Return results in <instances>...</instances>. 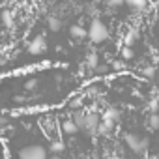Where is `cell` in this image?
Segmentation results:
<instances>
[{"mask_svg":"<svg viewBox=\"0 0 159 159\" xmlns=\"http://www.w3.org/2000/svg\"><path fill=\"white\" fill-rule=\"evenodd\" d=\"M84 116H86V112L81 111V109H77L75 114H73V120H75V124L79 125V129H83V125H84Z\"/></svg>","mask_w":159,"mask_h":159,"instance_id":"cell-14","label":"cell"},{"mask_svg":"<svg viewBox=\"0 0 159 159\" xmlns=\"http://www.w3.org/2000/svg\"><path fill=\"white\" fill-rule=\"evenodd\" d=\"M47 25H49V30H51V32H58V30L62 28V21H60L58 17H49V23H47Z\"/></svg>","mask_w":159,"mask_h":159,"instance_id":"cell-16","label":"cell"},{"mask_svg":"<svg viewBox=\"0 0 159 159\" xmlns=\"http://www.w3.org/2000/svg\"><path fill=\"white\" fill-rule=\"evenodd\" d=\"M8 124H10V120H8V118H4V116H0V129H4V127H8Z\"/></svg>","mask_w":159,"mask_h":159,"instance_id":"cell-24","label":"cell"},{"mask_svg":"<svg viewBox=\"0 0 159 159\" xmlns=\"http://www.w3.org/2000/svg\"><path fill=\"white\" fill-rule=\"evenodd\" d=\"M114 125H116V122L101 118V122H99V125H98V135H101V137H107V135H111V133L114 131Z\"/></svg>","mask_w":159,"mask_h":159,"instance_id":"cell-6","label":"cell"},{"mask_svg":"<svg viewBox=\"0 0 159 159\" xmlns=\"http://www.w3.org/2000/svg\"><path fill=\"white\" fill-rule=\"evenodd\" d=\"M109 38V30L101 19H92L90 28H88V39L92 43H103Z\"/></svg>","mask_w":159,"mask_h":159,"instance_id":"cell-1","label":"cell"},{"mask_svg":"<svg viewBox=\"0 0 159 159\" xmlns=\"http://www.w3.org/2000/svg\"><path fill=\"white\" fill-rule=\"evenodd\" d=\"M124 140L127 144V148L135 153H144L148 152V146H150V140L146 137H137L135 133H125L124 135Z\"/></svg>","mask_w":159,"mask_h":159,"instance_id":"cell-3","label":"cell"},{"mask_svg":"<svg viewBox=\"0 0 159 159\" xmlns=\"http://www.w3.org/2000/svg\"><path fill=\"white\" fill-rule=\"evenodd\" d=\"M135 11H144L148 8V0H131V4H129Z\"/></svg>","mask_w":159,"mask_h":159,"instance_id":"cell-15","label":"cell"},{"mask_svg":"<svg viewBox=\"0 0 159 159\" xmlns=\"http://www.w3.org/2000/svg\"><path fill=\"white\" fill-rule=\"evenodd\" d=\"M13 101H15V103H23V101H25V96H15Z\"/></svg>","mask_w":159,"mask_h":159,"instance_id":"cell-26","label":"cell"},{"mask_svg":"<svg viewBox=\"0 0 159 159\" xmlns=\"http://www.w3.org/2000/svg\"><path fill=\"white\" fill-rule=\"evenodd\" d=\"M98 66H99V56H98L96 52H90V54L86 56V67L96 71V67H98Z\"/></svg>","mask_w":159,"mask_h":159,"instance_id":"cell-11","label":"cell"},{"mask_svg":"<svg viewBox=\"0 0 159 159\" xmlns=\"http://www.w3.org/2000/svg\"><path fill=\"white\" fill-rule=\"evenodd\" d=\"M125 4H131V0H125Z\"/></svg>","mask_w":159,"mask_h":159,"instance_id":"cell-30","label":"cell"},{"mask_svg":"<svg viewBox=\"0 0 159 159\" xmlns=\"http://www.w3.org/2000/svg\"><path fill=\"white\" fill-rule=\"evenodd\" d=\"M148 125L152 129H159V114L157 112H152V116L148 118Z\"/></svg>","mask_w":159,"mask_h":159,"instance_id":"cell-18","label":"cell"},{"mask_svg":"<svg viewBox=\"0 0 159 159\" xmlns=\"http://www.w3.org/2000/svg\"><path fill=\"white\" fill-rule=\"evenodd\" d=\"M146 107H148L150 112H157V109H159V101H157V99H150Z\"/></svg>","mask_w":159,"mask_h":159,"instance_id":"cell-20","label":"cell"},{"mask_svg":"<svg viewBox=\"0 0 159 159\" xmlns=\"http://www.w3.org/2000/svg\"><path fill=\"white\" fill-rule=\"evenodd\" d=\"M105 2H107L109 8H120V6L125 4V0H105Z\"/></svg>","mask_w":159,"mask_h":159,"instance_id":"cell-21","label":"cell"},{"mask_svg":"<svg viewBox=\"0 0 159 159\" xmlns=\"http://www.w3.org/2000/svg\"><path fill=\"white\" fill-rule=\"evenodd\" d=\"M10 2H11V0H10Z\"/></svg>","mask_w":159,"mask_h":159,"instance_id":"cell-32","label":"cell"},{"mask_svg":"<svg viewBox=\"0 0 159 159\" xmlns=\"http://www.w3.org/2000/svg\"><path fill=\"white\" fill-rule=\"evenodd\" d=\"M153 73H155L153 66H146V67H144V75H146V77H153Z\"/></svg>","mask_w":159,"mask_h":159,"instance_id":"cell-23","label":"cell"},{"mask_svg":"<svg viewBox=\"0 0 159 159\" xmlns=\"http://www.w3.org/2000/svg\"><path fill=\"white\" fill-rule=\"evenodd\" d=\"M77 131H79V125L75 124L73 118H67V120L62 122V133L64 135H75Z\"/></svg>","mask_w":159,"mask_h":159,"instance_id":"cell-7","label":"cell"},{"mask_svg":"<svg viewBox=\"0 0 159 159\" xmlns=\"http://www.w3.org/2000/svg\"><path fill=\"white\" fill-rule=\"evenodd\" d=\"M155 99H157V101H159V90H157V96H155Z\"/></svg>","mask_w":159,"mask_h":159,"instance_id":"cell-29","label":"cell"},{"mask_svg":"<svg viewBox=\"0 0 159 159\" xmlns=\"http://www.w3.org/2000/svg\"><path fill=\"white\" fill-rule=\"evenodd\" d=\"M69 107L77 111L79 107H81V99H79V98H75V99H71V101H69Z\"/></svg>","mask_w":159,"mask_h":159,"instance_id":"cell-22","label":"cell"},{"mask_svg":"<svg viewBox=\"0 0 159 159\" xmlns=\"http://www.w3.org/2000/svg\"><path fill=\"white\" fill-rule=\"evenodd\" d=\"M49 159H64V157H62V155H60V153H52V155H51V157H49Z\"/></svg>","mask_w":159,"mask_h":159,"instance_id":"cell-27","label":"cell"},{"mask_svg":"<svg viewBox=\"0 0 159 159\" xmlns=\"http://www.w3.org/2000/svg\"><path fill=\"white\" fill-rule=\"evenodd\" d=\"M99 122H101V118H99L98 112H86L83 131H86V133H98V125H99Z\"/></svg>","mask_w":159,"mask_h":159,"instance_id":"cell-5","label":"cell"},{"mask_svg":"<svg viewBox=\"0 0 159 159\" xmlns=\"http://www.w3.org/2000/svg\"><path fill=\"white\" fill-rule=\"evenodd\" d=\"M0 21H2V25H4L6 28H11L13 23H15V13L10 11V10H4L2 13H0Z\"/></svg>","mask_w":159,"mask_h":159,"instance_id":"cell-8","label":"cell"},{"mask_svg":"<svg viewBox=\"0 0 159 159\" xmlns=\"http://www.w3.org/2000/svg\"><path fill=\"white\" fill-rule=\"evenodd\" d=\"M64 150H66V144L62 140H51V144H49V152L51 153H62Z\"/></svg>","mask_w":159,"mask_h":159,"instance_id":"cell-12","label":"cell"},{"mask_svg":"<svg viewBox=\"0 0 159 159\" xmlns=\"http://www.w3.org/2000/svg\"><path fill=\"white\" fill-rule=\"evenodd\" d=\"M137 39H139V32H137V30H129V32L125 34L124 45H129V47H133V45L137 43Z\"/></svg>","mask_w":159,"mask_h":159,"instance_id":"cell-13","label":"cell"},{"mask_svg":"<svg viewBox=\"0 0 159 159\" xmlns=\"http://www.w3.org/2000/svg\"><path fill=\"white\" fill-rule=\"evenodd\" d=\"M135 56V51H133V47H129V45H124L122 47V60H131Z\"/></svg>","mask_w":159,"mask_h":159,"instance_id":"cell-17","label":"cell"},{"mask_svg":"<svg viewBox=\"0 0 159 159\" xmlns=\"http://www.w3.org/2000/svg\"><path fill=\"white\" fill-rule=\"evenodd\" d=\"M140 159H157V157H152V155H144V157H140Z\"/></svg>","mask_w":159,"mask_h":159,"instance_id":"cell-28","label":"cell"},{"mask_svg":"<svg viewBox=\"0 0 159 159\" xmlns=\"http://www.w3.org/2000/svg\"><path fill=\"white\" fill-rule=\"evenodd\" d=\"M103 118L105 120H112V122H118L120 120V111L116 107H109L105 112H103Z\"/></svg>","mask_w":159,"mask_h":159,"instance_id":"cell-10","label":"cell"},{"mask_svg":"<svg viewBox=\"0 0 159 159\" xmlns=\"http://www.w3.org/2000/svg\"><path fill=\"white\" fill-rule=\"evenodd\" d=\"M94 2H101V0H94Z\"/></svg>","mask_w":159,"mask_h":159,"instance_id":"cell-31","label":"cell"},{"mask_svg":"<svg viewBox=\"0 0 159 159\" xmlns=\"http://www.w3.org/2000/svg\"><path fill=\"white\" fill-rule=\"evenodd\" d=\"M112 69H116V71L124 69V62H112Z\"/></svg>","mask_w":159,"mask_h":159,"instance_id":"cell-25","label":"cell"},{"mask_svg":"<svg viewBox=\"0 0 159 159\" xmlns=\"http://www.w3.org/2000/svg\"><path fill=\"white\" fill-rule=\"evenodd\" d=\"M38 84H39L38 79H30V81H26V83H25V90H26V92H32V90H36V88H38Z\"/></svg>","mask_w":159,"mask_h":159,"instance_id":"cell-19","label":"cell"},{"mask_svg":"<svg viewBox=\"0 0 159 159\" xmlns=\"http://www.w3.org/2000/svg\"><path fill=\"white\" fill-rule=\"evenodd\" d=\"M69 36L75 39H83V38H88V30H84L81 25H73L69 28Z\"/></svg>","mask_w":159,"mask_h":159,"instance_id":"cell-9","label":"cell"},{"mask_svg":"<svg viewBox=\"0 0 159 159\" xmlns=\"http://www.w3.org/2000/svg\"><path fill=\"white\" fill-rule=\"evenodd\" d=\"M19 159H49V150L41 144H28L19 150Z\"/></svg>","mask_w":159,"mask_h":159,"instance_id":"cell-2","label":"cell"},{"mask_svg":"<svg viewBox=\"0 0 159 159\" xmlns=\"http://www.w3.org/2000/svg\"><path fill=\"white\" fill-rule=\"evenodd\" d=\"M45 51H47V39H45V36L38 34V36L28 43V52L34 54V56H38V54H43Z\"/></svg>","mask_w":159,"mask_h":159,"instance_id":"cell-4","label":"cell"}]
</instances>
